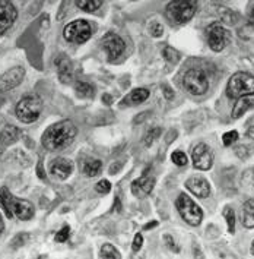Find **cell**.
Masks as SVG:
<instances>
[{"mask_svg":"<svg viewBox=\"0 0 254 259\" xmlns=\"http://www.w3.org/2000/svg\"><path fill=\"white\" fill-rule=\"evenodd\" d=\"M76 133L78 129L70 120H62L47 128L41 138V142L48 151H60L72 144Z\"/></svg>","mask_w":254,"mask_h":259,"instance_id":"1","label":"cell"},{"mask_svg":"<svg viewBox=\"0 0 254 259\" xmlns=\"http://www.w3.org/2000/svg\"><path fill=\"white\" fill-rule=\"evenodd\" d=\"M63 35L69 43L84 44V43H86L91 38L92 28H91V25H89L88 21H85V19H76V21L70 22L64 28Z\"/></svg>","mask_w":254,"mask_h":259,"instance_id":"8","label":"cell"},{"mask_svg":"<svg viewBox=\"0 0 254 259\" xmlns=\"http://www.w3.org/2000/svg\"><path fill=\"white\" fill-rule=\"evenodd\" d=\"M75 3L84 12H95L101 7L102 0H75Z\"/></svg>","mask_w":254,"mask_h":259,"instance_id":"23","label":"cell"},{"mask_svg":"<svg viewBox=\"0 0 254 259\" xmlns=\"http://www.w3.org/2000/svg\"><path fill=\"white\" fill-rule=\"evenodd\" d=\"M0 103H1V100H0Z\"/></svg>","mask_w":254,"mask_h":259,"instance_id":"46","label":"cell"},{"mask_svg":"<svg viewBox=\"0 0 254 259\" xmlns=\"http://www.w3.org/2000/svg\"><path fill=\"white\" fill-rule=\"evenodd\" d=\"M164 93H165V98L167 100H172V97H174V93L168 87H164Z\"/></svg>","mask_w":254,"mask_h":259,"instance_id":"39","label":"cell"},{"mask_svg":"<svg viewBox=\"0 0 254 259\" xmlns=\"http://www.w3.org/2000/svg\"><path fill=\"white\" fill-rule=\"evenodd\" d=\"M0 204L6 211L7 218H12L16 215L19 220L27 221L34 217V207L30 201L25 199H18L7 191V188L0 189Z\"/></svg>","mask_w":254,"mask_h":259,"instance_id":"2","label":"cell"},{"mask_svg":"<svg viewBox=\"0 0 254 259\" xmlns=\"http://www.w3.org/2000/svg\"><path fill=\"white\" fill-rule=\"evenodd\" d=\"M151 34H152V37H155V38L162 37V34H164V28H162V25L158 24V22H154V24L151 25Z\"/></svg>","mask_w":254,"mask_h":259,"instance_id":"34","label":"cell"},{"mask_svg":"<svg viewBox=\"0 0 254 259\" xmlns=\"http://www.w3.org/2000/svg\"><path fill=\"white\" fill-rule=\"evenodd\" d=\"M69 234H70V228H69V226H64L63 228L56 234V240L60 242V243H63V242H66V240L69 239Z\"/></svg>","mask_w":254,"mask_h":259,"instance_id":"32","label":"cell"},{"mask_svg":"<svg viewBox=\"0 0 254 259\" xmlns=\"http://www.w3.org/2000/svg\"><path fill=\"white\" fill-rule=\"evenodd\" d=\"M102 47L108 52V60L114 62L125 53L126 44L122 40V37H119L117 34L108 33L102 38Z\"/></svg>","mask_w":254,"mask_h":259,"instance_id":"12","label":"cell"},{"mask_svg":"<svg viewBox=\"0 0 254 259\" xmlns=\"http://www.w3.org/2000/svg\"><path fill=\"white\" fill-rule=\"evenodd\" d=\"M243 224L247 228H254V199L246 201L243 205Z\"/></svg>","mask_w":254,"mask_h":259,"instance_id":"21","label":"cell"},{"mask_svg":"<svg viewBox=\"0 0 254 259\" xmlns=\"http://www.w3.org/2000/svg\"><path fill=\"white\" fill-rule=\"evenodd\" d=\"M37 173H38V177L40 179H45V173H44V168H42V161L40 160L38 165H37Z\"/></svg>","mask_w":254,"mask_h":259,"instance_id":"38","label":"cell"},{"mask_svg":"<svg viewBox=\"0 0 254 259\" xmlns=\"http://www.w3.org/2000/svg\"><path fill=\"white\" fill-rule=\"evenodd\" d=\"M175 207L181 215V218L190 224V226L196 227L199 226L203 220V212H202V208L191 199L189 195L181 194L177 201H175Z\"/></svg>","mask_w":254,"mask_h":259,"instance_id":"7","label":"cell"},{"mask_svg":"<svg viewBox=\"0 0 254 259\" xmlns=\"http://www.w3.org/2000/svg\"><path fill=\"white\" fill-rule=\"evenodd\" d=\"M186 188L197 198H208L211 195V185L202 176H193L186 182Z\"/></svg>","mask_w":254,"mask_h":259,"instance_id":"15","label":"cell"},{"mask_svg":"<svg viewBox=\"0 0 254 259\" xmlns=\"http://www.w3.org/2000/svg\"><path fill=\"white\" fill-rule=\"evenodd\" d=\"M171 160L174 161L175 165H178V167L187 165V155L183 151H174L172 155H171Z\"/></svg>","mask_w":254,"mask_h":259,"instance_id":"28","label":"cell"},{"mask_svg":"<svg viewBox=\"0 0 254 259\" xmlns=\"http://www.w3.org/2000/svg\"><path fill=\"white\" fill-rule=\"evenodd\" d=\"M254 107V96H244V97L238 98V101L235 103L234 108H232V119H240L241 116H244L250 108Z\"/></svg>","mask_w":254,"mask_h":259,"instance_id":"18","label":"cell"},{"mask_svg":"<svg viewBox=\"0 0 254 259\" xmlns=\"http://www.w3.org/2000/svg\"><path fill=\"white\" fill-rule=\"evenodd\" d=\"M164 240H165V245L171 249V251H175V252H178L180 249L177 248V245H175V242L172 240V237L169 236V234H165V237H164Z\"/></svg>","mask_w":254,"mask_h":259,"instance_id":"36","label":"cell"},{"mask_svg":"<svg viewBox=\"0 0 254 259\" xmlns=\"http://www.w3.org/2000/svg\"><path fill=\"white\" fill-rule=\"evenodd\" d=\"M56 66H57V72H59V79L63 84H69L73 79V65L70 62V59L66 54H60L56 57Z\"/></svg>","mask_w":254,"mask_h":259,"instance_id":"17","label":"cell"},{"mask_svg":"<svg viewBox=\"0 0 254 259\" xmlns=\"http://www.w3.org/2000/svg\"><path fill=\"white\" fill-rule=\"evenodd\" d=\"M191 158H193V164L197 170L206 171V170H211L213 165V151L209 145L202 142V144H197L194 147Z\"/></svg>","mask_w":254,"mask_h":259,"instance_id":"10","label":"cell"},{"mask_svg":"<svg viewBox=\"0 0 254 259\" xmlns=\"http://www.w3.org/2000/svg\"><path fill=\"white\" fill-rule=\"evenodd\" d=\"M208 44L213 52H222L231 43V33L223 27L221 22H213L206 28Z\"/></svg>","mask_w":254,"mask_h":259,"instance_id":"9","label":"cell"},{"mask_svg":"<svg viewBox=\"0 0 254 259\" xmlns=\"http://www.w3.org/2000/svg\"><path fill=\"white\" fill-rule=\"evenodd\" d=\"M211 85L209 73L200 67H191L183 78V87L191 96H203Z\"/></svg>","mask_w":254,"mask_h":259,"instance_id":"4","label":"cell"},{"mask_svg":"<svg viewBox=\"0 0 254 259\" xmlns=\"http://www.w3.org/2000/svg\"><path fill=\"white\" fill-rule=\"evenodd\" d=\"M95 189L98 194H101V195L108 194V192L111 191V183H110L108 180H99V182L96 183Z\"/></svg>","mask_w":254,"mask_h":259,"instance_id":"31","label":"cell"},{"mask_svg":"<svg viewBox=\"0 0 254 259\" xmlns=\"http://www.w3.org/2000/svg\"><path fill=\"white\" fill-rule=\"evenodd\" d=\"M247 135L252 138V139H254V126H252L250 129H249V132H247Z\"/></svg>","mask_w":254,"mask_h":259,"instance_id":"41","label":"cell"},{"mask_svg":"<svg viewBox=\"0 0 254 259\" xmlns=\"http://www.w3.org/2000/svg\"><path fill=\"white\" fill-rule=\"evenodd\" d=\"M142 245H143V236L137 233V234L134 236V240H133V246H131L133 252H139V251H140V248H142Z\"/></svg>","mask_w":254,"mask_h":259,"instance_id":"33","label":"cell"},{"mask_svg":"<svg viewBox=\"0 0 254 259\" xmlns=\"http://www.w3.org/2000/svg\"><path fill=\"white\" fill-rule=\"evenodd\" d=\"M237 141H238V132L237 130H229V132L223 133L222 142L225 147H229V145H232Z\"/></svg>","mask_w":254,"mask_h":259,"instance_id":"29","label":"cell"},{"mask_svg":"<svg viewBox=\"0 0 254 259\" xmlns=\"http://www.w3.org/2000/svg\"><path fill=\"white\" fill-rule=\"evenodd\" d=\"M252 255H254V240L253 243H252Z\"/></svg>","mask_w":254,"mask_h":259,"instance_id":"44","label":"cell"},{"mask_svg":"<svg viewBox=\"0 0 254 259\" xmlns=\"http://www.w3.org/2000/svg\"><path fill=\"white\" fill-rule=\"evenodd\" d=\"M75 91H76V96L79 98H91L94 97V93H95V88L88 84V82H76L75 84Z\"/></svg>","mask_w":254,"mask_h":259,"instance_id":"22","label":"cell"},{"mask_svg":"<svg viewBox=\"0 0 254 259\" xmlns=\"http://www.w3.org/2000/svg\"><path fill=\"white\" fill-rule=\"evenodd\" d=\"M27 239H28V234H18V236L13 239L12 245H13V246H15V249H16V248H19L21 245H24V243L27 242Z\"/></svg>","mask_w":254,"mask_h":259,"instance_id":"35","label":"cell"},{"mask_svg":"<svg viewBox=\"0 0 254 259\" xmlns=\"http://www.w3.org/2000/svg\"><path fill=\"white\" fill-rule=\"evenodd\" d=\"M99 257L101 258H110V259H122V254L110 243L102 245L101 251H99Z\"/></svg>","mask_w":254,"mask_h":259,"instance_id":"25","label":"cell"},{"mask_svg":"<svg viewBox=\"0 0 254 259\" xmlns=\"http://www.w3.org/2000/svg\"><path fill=\"white\" fill-rule=\"evenodd\" d=\"M226 96L231 98L254 96V75L247 73V72L234 73L228 81Z\"/></svg>","mask_w":254,"mask_h":259,"instance_id":"5","label":"cell"},{"mask_svg":"<svg viewBox=\"0 0 254 259\" xmlns=\"http://www.w3.org/2000/svg\"><path fill=\"white\" fill-rule=\"evenodd\" d=\"M73 171V162L66 160V158H56L50 162V173L60 179V180H66Z\"/></svg>","mask_w":254,"mask_h":259,"instance_id":"16","label":"cell"},{"mask_svg":"<svg viewBox=\"0 0 254 259\" xmlns=\"http://www.w3.org/2000/svg\"><path fill=\"white\" fill-rule=\"evenodd\" d=\"M42 111V100L35 96V94H31V96H27L24 97L18 104H16V116L18 119L22 122V123H32L35 122L40 114Z\"/></svg>","mask_w":254,"mask_h":259,"instance_id":"6","label":"cell"},{"mask_svg":"<svg viewBox=\"0 0 254 259\" xmlns=\"http://www.w3.org/2000/svg\"><path fill=\"white\" fill-rule=\"evenodd\" d=\"M48 1H50V3H53V1H54V0H48Z\"/></svg>","mask_w":254,"mask_h":259,"instance_id":"45","label":"cell"},{"mask_svg":"<svg viewBox=\"0 0 254 259\" xmlns=\"http://www.w3.org/2000/svg\"><path fill=\"white\" fill-rule=\"evenodd\" d=\"M159 135H161V129H159V128H154L151 132H148V135L145 136V145H146V147L152 145L154 141H155L157 138H159Z\"/></svg>","mask_w":254,"mask_h":259,"instance_id":"30","label":"cell"},{"mask_svg":"<svg viewBox=\"0 0 254 259\" xmlns=\"http://www.w3.org/2000/svg\"><path fill=\"white\" fill-rule=\"evenodd\" d=\"M18 18V12L10 0H0V35L7 33Z\"/></svg>","mask_w":254,"mask_h":259,"instance_id":"14","label":"cell"},{"mask_svg":"<svg viewBox=\"0 0 254 259\" xmlns=\"http://www.w3.org/2000/svg\"><path fill=\"white\" fill-rule=\"evenodd\" d=\"M22 138V132L21 129H18L16 126H12V125H7L4 126V129L1 132V142L3 145H10V144H15L18 139Z\"/></svg>","mask_w":254,"mask_h":259,"instance_id":"20","label":"cell"},{"mask_svg":"<svg viewBox=\"0 0 254 259\" xmlns=\"http://www.w3.org/2000/svg\"><path fill=\"white\" fill-rule=\"evenodd\" d=\"M149 97V91L146 88H136L133 90L125 100H123V104L127 105H137V104H142L143 101H146Z\"/></svg>","mask_w":254,"mask_h":259,"instance_id":"19","label":"cell"},{"mask_svg":"<svg viewBox=\"0 0 254 259\" xmlns=\"http://www.w3.org/2000/svg\"><path fill=\"white\" fill-rule=\"evenodd\" d=\"M197 12V0H172L167 4V18L178 25L189 22Z\"/></svg>","mask_w":254,"mask_h":259,"instance_id":"3","label":"cell"},{"mask_svg":"<svg viewBox=\"0 0 254 259\" xmlns=\"http://www.w3.org/2000/svg\"><path fill=\"white\" fill-rule=\"evenodd\" d=\"M162 56L165 57V60H168L169 63H177L180 60V53L172 49V47H165L162 50Z\"/></svg>","mask_w":254,"mask_h":259,"instance_id":"27","label":"cell"},{"mask_svg":"<svg viewBox=\"0 0 254 259\" xmlns=\"http://www.w3.org/2000/svg\"><path fill=\"white\" fill-rule=\"evenodd\" d=\"M102 170V162L99 160H89V161L85 162L84 165V173L89 177H95L101 173Z\"/></svg>","mask_w":254,"mask_h":259,"instance_id":"24","label":"cell"},{"mask_svg":"<svg viewBox=\"0 0 254 259\" xmlns=\"http://www.w3.org/2000/svg\"><path fill=\"white\" fill-rule=\"evenodd\" d=\"M3 227H4V224H3V218H1V214H0V233L3 231Z\"/></svg>","mask_w":254,"mask_h":259,"instance_id":"43","label":"cell"},{"mask_svg":"<svg viewBox=\"0 0 254 259\" xmlns=\"http://www.w3.org/2000/svg\"><path fill=\"white\" fill-rule=\"evenodd\" d=\"M223 217L228 223V231L229 233H234L235 231V214H234V209L231 207H225L223 208Z\"/></svg>","mask_w":254,"mask_h":259,"instance_id":"26","label":"cell"},{"mask_svg":"<svg viewBox=\"0 0 254 259\" xmlns=\"http://www.w3.org/2000/svg\"><path fill=\"white\" fill-rule=\"evenodd\" d=\"M69 0H63V4H62V7H60V10H59V15H57V21H62L64 19V16H66V13H67V10H69Z\"/></svg>","mask_w":254,"mask_h":259,"instance_id":"37","label":"cell"},{"mask_svg":"<svg viewBox=\"0 0 254 259\" xmlns=\"http://www.w3.org/2000/svg\"><path fill=\"white\" fill-rule=\"evenodd\" d=\"M155 176L151 173V168H148L139 179H136L131 183V194L136 198H146L155 188Z\"/></svg>","mask_w":254,"mask_h":259,"instance_id":"11","label":"cell"},{"mask_svg":"<svg viewBox=\"0 0 254 259\" xmlns=\"http://www.w3.org/2000/svg\"><path fill=\"white\" fill-rule=\"evenodd\" d=\"M249 24H250V27L254 30V4L253 7H252V10H250V15H249Z\"/></svg>","mask_w":254,"mask_h":259,"instance_id":"40","label":"cell"},{"mask_svg":"<svg viewBox=\"0 0 254 259\" xmlns=\"http://www.w3.org/2000/svg\"><path fill=\"white\" fill-rule=\"evenodd\" d=\"M158 226V223L157 221H152V223H149V226L145 227V230H149V228H152V227H157Z\"/></svg>","mask_w":254,"mask_h":259,"instance_id":"42","label":"cell"},{"mask_svg":"<svg viewBox=\"0 0 254 259\" xmlns=\"http://www.w3.org/2000/svg\"><path fill=\"white\" fill-rule=\"evenodd\" d=\"M25 78V69L21 66L12 67L0 76V93L10 91L16 88Z\"/></svg>","mask_w":254,"mask_h":259,"instance_id":"13","label":"cell"}]
</instances>
